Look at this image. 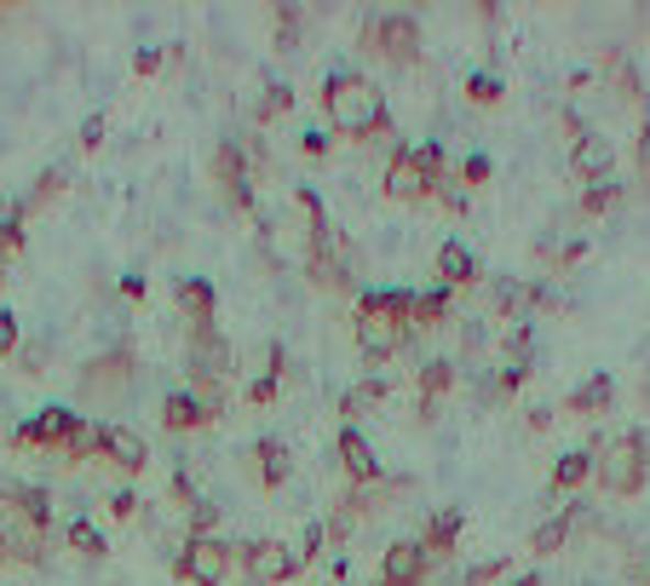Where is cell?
Listing matches in <instances>:
<instances>
[{
  "mask_svg": "<svg viewBox=\"0 0 650 586\" xmlns=\"http://www.w3.org/2000/svg\"><path fill=\"white\" fill-rule=\"evenodd\" d=\"M502 368H536V322H513L502 340Z\"/></svg>",
  "mask_w": 650,
  "mask_h": 586,
  "instance_id": "obj_29",
  "label": "cell"
},
{
  "mask_svg": "<svg viewBox=\"0 0 650 586\" xmlns=\"http://www.w3.org/2000/svg\"><path fill=\"white\" fill-rule=\"evenodd\" d=\"M329 150H334V133H329V126H306V133H299V156H306V162H322Z\"/></svg>",
  "mask_w": 650,
  "mask_h": 586,
  "instance_id": "obj_37",
  "label": "cell"
},
{
  "mask_svg": "<svg viewBox=\"0 0 650 586\" xmlns=\"http://www.w3.org/2000/svg\"><path fill=\"white\" fill-rule=\"evenodd\" d=\"M432 265H438V283H443V288H472V283L484 276V270H478V253H472L461 236H449V242L438 247Z\"/></svg>",
  "mask_w": 650,
  "mask_h": 586,
  "instance_id": "obj_22",
  "label": "cell"
},
{
  "mask_svg": "<svg viewBox=\"0 0 650 586\" xmlns=\"http://www.w3.org/2000/svg\"><path fill=\"white\" fill-rule=\"evenodd\" d=\"M507 98V87H502V75H489V69H472L466 75V104H478V110H495Z\"/></svg>",
  "mask_w": 650,
  "mask_h": 586,
  "instance_id": "obj_33",
  "label": "cell"
},
{
  "mask_svg": "<svg viewBox=\"0 0 650 586\" xmlns=\"http://www.w3.org/2000/svg\"><path fill=\"white\" fill-rule=\"evenodd\" d=\"M461 529H466V512H461V506H438V512L427 518V529H420V534H415V541H420V546H427V557H432V564H443V557H449V552H455V541H461Z\"/></svg>",
  "mask_w": 650,
  "mask_h": 586,
  "instance_id": "obj_21",
  "label": "cell"
},
{
  "mask_svg": "<svg viewBox=\"0 0 650 586\" xmlns=\"http://www.w3.org/2000/svg\"><path fill=\"white\" fill-rule=\"evenodd\" d=\"M386 397H392V379H386V374H368V379H357V386L340 397V414H345V425H357L368 409H381Z\"/></svg>",
  "mask_w": 650,
  "mask_h": 586,
  "instance_id": "obj_25",
  "label": "cell"
},
{
  "mask_svg": "<svg viewBox=\"0 0 650 586\" xmlns=\"http://www.w3.org/2000/svg\"><path fill=\"white\" fill-rule=\"evenodd\" d=\"M288 110H294V87H288V81H271V87L254 98V121H260V126H271L277 115H288Z\"/></svg>",
  "mask_w": 650,
  "mask_h": 586,
  "instance_id": "obj_32",
  "label": "cell"
},
{
  "mask_svg": "<svg viewBox=\"0 0 650 586\" xmlns=\"http://www.w3.org/2000/svg\"><path fill=\"white\" fill-rule=\"evenodd\" d=\"M645 586H650V570H645Z\"/></svg>",
  "mask_w": 650,
  "mask_h": 586,
  "instance_id": "obj_52",
  "label": "cell"
},
{
  "mask_svg": "<svg viewBox=\"0 0 650 586\" xmlns=\"http://www.w3.org/2000/svg\"><path fill=\"white\" fill-rule=\"evenodd\" d=\"M133 379H139V351L121 340L110 351L87 356L81 374H75V391H81V402H115V397L133 391Z\"/></svg>",
  "mask_w": 650,
  "mask_h": 586,
  "instance_id": "obj_7",
  "label": "cell"
},
{
  "mask_svg": "<svg viewBox=\"0 0 650 586\" xmlns=\"http://www.w3.org/2000/svg\"><path fill=\"white\" fill-rule=\"evenodd\" d=\"M12 363H18V374H46V363H53V340H23Z\"/></svg>",
  "mask_w": 650,
  "mask_h": 586,
  "instance_id": "obj_34",
  "label": "cell"
},
{
  "mask_svg": "<svg viewBox=\"0 0 650 586\" xmlns=\"http://www.w3.org/2000/svg\"><path fill=\"white\" fill-rule=\"evenodd\" d=\"M357 46L368 58H386L392 69H415L420 53H427V35H420V18L415 12H368Z\"/></svg>",
  "mask_w": 650,
  "mask_h": 586,
  "instance_id": "obj_5",
  "label": "cell"
},
{
  "mask_svg": "<svg viewBox=\"0 0 650 586\" xmlns=\"http://www.w3.org/2000/svg\"><path fill=\"white\" fill-rule=\"evenodd\" d=\"M507 570H513L507 557H489V564H472L461 586H495V581H507Z\"/></svg>",
  "mask_w": 650,
  "mask_h": 586,
  "instance_id": "obj_38",
  "label": "cell"
},
{
  "mask_svg": "<svg viewBox=\"0 0 650 586\" xmlns=\"http://www.w3.org/2000/svg\"><path fill=\"white\" fill-rule=\"evenodd\" d=\"M449 317H455V288H427L415 294V334H432V328H443Z\"/></svg>",
  "mask_w": 650,
  "mask_h": 586,
  "instance_id": "obj_26",
  "label": "cell"
},
{
  "mask_svg": "<svg viewBox=\"0 0 650 586\" xmlns=\"http://www.w3.org/2000/svg\"><path fill=\"white\" fill-rule=\"evenodd\" d=\"M322 541H329V529H322V523H306V541H299V557H306V564H317V557H322Z\"/></svg>",
  "mask_w": 650,
  "mask_h": 586,
  "instance_id": "obj_43",
  "label": "cell"
},
{
  "mask_svg": "<svg viewBox=\"0 0 650 586\" xmlns=\"http://www.w3.org/2000/svg\"><path fill=\"white\" fill-rule=\"evenodd\" d=\"M507 586H547V581H541V570H524V575H513Z\"/></svg>",
  "mask_w": 650,
  "mask_h": 586,
  "instance_id": "obj_50",
  "label": "cell"
},
{
  "mask_svg": "<svg viewBox=\"0 0 650 586\" xmlns=\"http://www.w3.org/2000/svg\"><path fill=\"white\" fill-rule=\"evenodd\" d=\"M553 425V409H530V431H547Z\"/></svg>",
  "mask_w": 650,
  "mask_h": 586,
  "instance_id": "obj_49",
  "label": "cell"
},
{
  "mask_svg": "<svg viewBox=\"0 0 650 586\" xmlns=\"http://www.w3.org/2000/svg\"><path fill=\"white\" fill-rule=\"evenodd\" d=\"M489 173H495V162L484 156V150H472V156L461 162V190H484V185H489Z\"/></svg>",
  "mask_w": 650,
  "mask_h": 586,
  "instance_id": "obj_36",
  "label": "cell"
},
{
  "mask_svg": "<svg viewBox=\"0 0 650 586\" xmlns=\"http://www.w3.org/2000/svg\"><path fill=\"white\" fill-rule=\"evenodd\" d=\"M455 379H461V363L455 356H427V363L415 368V386H420V420H432L438 414V402L455 391Z\"/></svg>",
  "mask_w": 650,
  "mask_h": 586,
  "instance_id": "obj_19",
  "label": "cell"
},
{
  "mask_svg": "<svg viewBox=\"0 0 650 586\" xmlns=\"http://www.w3.org/2000/svg\"><path fill=\"white\" fill-rule=\"evenodd\" d=\"M98 461H110V466H121L128 477H139L150 466L144 431H133L128 420H98Z\"/></svg>",
  "mask_w": 650,
  "mask_h": 586,
  "instance_id": "obj_13",
  "label": "cell"
},
{
  "mask_svg": "<svg viewBox=\"0 0 650 586\" xmlns=\"http://www.w3.org/2000/svg\"><path fill=\"white\" fill-rule=\"evenodd\" d=\"M634 162H639V173L650 178V104L639 110V144H634Z\"/></svg>",
  "mask_w": 650,
  "mask_h": 586,
  "instance_id": "obj_41",
  "label": "cell"
},
{
  "mask_svg": "<svg viewBox=\"0 0 650 586\" xmlns=\"http://www.w3.org/2000/svg\"><path fill=\"white\" fill-rule=\"evenodd\" d=\"M173 305H179V317L190 328H219V288L208 276H179L173 283Z\"/></svg>",
  "mask_w": 650,
  "mask_h": 586,
  "instance_id": "obj_17",
  "label": "cell"
},
{
  "mask_svg": "<svg viewBox=\"0 0 650 586\" xmlns=\"http://www.w3.org/2000/svg\"><path fill=\"white\" fill-rule=\"evenodd\" d=\"M162 64H167V53H162V46H139V58H133V69H139V75H156Z\"/></svg>",
  "mask_w": 650,
  "mask_h": 586,
  "instance_id": "obj_46",
  "label": "cell"
},
{
  "mask_svg": "<svg viewBox=\"0 0 650 586\" xmlns=\"http://www.w3.org/2000/svg\"><path fill=\"white\" fill-rule=\"evenodd\" d=\"M306 276L322 294H357V247L340 224H322L306 242Z\"/></svg>",
  "mask_w": 650,
  "mask_h": 586,
  "instance_id": "obj_6",
  "label": "cell"
},
{
  "mask_svg": "<svg viewBox=\"0 0 650 586\" xmlns=\"http://www.w3.org/2000/svg\"><path fill=\"white\" fill-rule=\"evenodd\" d=\"M570 173H576L582 185H605V178H616V139L587 133L582 144H570Z\"/></svg>",
  "mask_w": 650,
  "mask_h": 586,
  "instance_id": "obj_18",
  "label": "cell"
},
{
  "mask_svg": "<svg viewBox=\"0 0 650 586\" xmlns=\"http://www.w3.org/2000/svg\"><path fill=\"white\" fill-rule=\"evenodd\" d=\"M449 185V156H443V144L427 139V144H397L392 150V162H386V196L392 201H438V190Z\"/></svg>",
  "mask_w": 650,
  "mask_h": 586,
  "instance_id": "obj_3",
  "label": "cell"
},
{
  "mask_svg": "<svg viewBox=\"0 0 650 586\" xmlns=\"http://www.w3.org/2000/svg\"><path fill=\"white\" fill-rule=\"evenodd\" d=\"M64 541H69V552L75 557H87V564H104L110 557V546H104V534H98L87 518H69V529H64Z\"/></svg>",
  "mask_w": 650,
  "mask_h": 586,
  "instance_id": "obj_30",
  "label": "cell"
},
{
  "mask_svg": "<svg viewBox=\"0 0 650 586\" xmlns=\"http://www.w3.org/2000/svg\"><path fill=\"white\" fill-rule=\"evenodd\" d=\"M593 483L610 500H634L650 483V438H645V431H621V438H610L605 449H598Z\"/></svg>",
  "mask_w": 650,
  "mask_h": 586,
  "instance_id": "obj_4",
  "label": "cell"
},
{
  "mask_svg": "<svg viewBox=\"0 0 650 586\" xmlns=\"http://www.w3.org/2000/svg\"><path fill=\"white\" fill-rule=\"evenodd\" d=\"M334 454H340V472L352 477V489H374V483H386V466L374 461V443L363 438V425H340Z\"/></svg>",
  "mask_w": 650,
  "mask_h": 586,
  "instance_id": "obj_14",
  "label": "cell"
},
{
  "mask_svg": "<svg viewBox=\"0 0 650 586\" xmlns=\"http://www.w3.org/2000/svg\"><path fill=\"white\" fill-rule=\"evenodd\" d=\"M605 69H610L621 104H639V110H645V75L628 64V53H616V46H610V53H605Z\"/></svg>",
  "mask_w": 650,
  "mask_h": 586,
  "instance_id": "obj_27",
  "label": "cell"
},
{
  "mask_svg": "<svg viewBox=\"0 0 650 586\" xmlns=\"http://www.w3.org/2000/svg\"><path fill=\"white\" fill-rule=\"evenodd\" d=\"M208 173H213V185L224 196V208H231V213H254V167H247L242 139H219Z\"/></svg>",
  "mask_w": 650,
  "mask_h": 586,
  "instance_id": "obj_10",
  "label": "cell"
},
{
  "mask_svg": "<svg viewBox=\"0 0 650 586\" xmlns=\"http://www.w3.org/2000/svg\"><path fill=\"white\" fill-rule=\"evenodd\" d=\"M271 23H277V35H271V46L277 53H294L299 35H306V12L294 7V0H271Z\"/></svg>",
  "mask_w": 650,
  "mask_h": 586,
  "instance_id": "obj_28",
  "label": "cell"
},
{
  "mask_svg": "<svg viewBox=\"0 0 650 586\" xmlns=\"http://www.w3.org/2000/svg\"><path fill=\"white\" fill-rule=\"evenodd\" d=\"M98 144H104V110H92L81 121V150H98Z\"/></svg>",
  "mask_w": 650,
  "mask_h": 586,
  "instance_id": "obj_45",
  "label": "cell"
},
{
  "mask_svg": "<svg viewBox=\"0 0 650 586\" xmlns=\"http://www.w3.org/2000/svg\"><path fill=\"white\" fill-rule=\"evenodd\" d=\"M190 534H219V506H213V500H202V506L190 512Z\"/></svg>",
  "mask_w": 650,
  "mask_h": 586,
  "instance_id": "obj_42",
  "label": "cell"
},
{
  "mask_svg": "<svg viewBox=\"0 0 650 586\" xmlns=\"http://www.w3.org/2000/svg\"><path fill=\"white\" fill-rule=\"evenodd\" d=\"M322 110H329V133L334 139H386L392 133V110H386V92L357 69H334L322 81Z\"/></svg>",
  "mask_w": 650,
  "mask_h": 586,
  "instance_id": "obj_1",
  "label": "cell"
},
{
  "mask_svg": "<svg viewBox=\"0 0 650 586\" xmlns=\"http://www.w3.org/2000/svg\"><path fill=\"white\" fill-rule=\"evenodd\" d=\"M121 299H144V276H121Z\"/></svg>",
  "mask_w": 650,
  "mask_h": 586,
  "instance_id": "obj_48",
  "label": "cell"
},
{
  "mask_svg": "<svg viewBox=\"0 0 650 586\" xmlns=\"http://www.w3.org/2000/svg\"><path fill=\"white\" fill-rule=\"evenodd\" d=\"M185 368H190V386H224V374H231V340L219 328H190Z\"/></svg>",
  "mask_w": 650,
  "mask_h": 586,
  "instance_id": "obj_11",
  "label": "cell"
},
{
  "mask_svg": "<svg viewBox=\"0 0 650 586\" xmlns=\"http://www.w3.org/2000/svg\"><path fill=\"white\" fill-rule=\"evenodd\" d=\"M87 425H92L87 414L64 409V402H46L41 414H30V420H23V425L12 431V449H53V454H64Z\"/></svg>",
  "mask_w": 650,
  "mask_h": 586,
  "instance_id": "obj_9",
  "label": "cell"
},
{
  "mask_svg": "<svg viewBox=\"0 0 650 586\" xmlns=\"http://www.w3.org/2000/svg\"><path fill=\"white\" fill-rule=\"evenodd\" d=\"M236 564V546L224 541V534H190L173 557V581H190V586H224Z\"/></svg>",
  "mask_w": 650,
  "mask_h": 586,
  "instance_id": "obj_8",
  "label": "cell"
},
{
  "mask_svg": "<svg viewBox=\"0 0 650 586\" xmlns=\"http://www.w3.org/2000/svg\"><path fill=\"white\" fill-rule=\"evenodd\" d=\"M593 466H598L593 449H564L559 461H553L547 489H553V495H576V489H587V483H593Z\"/></svg>",
  "mask_w": 650,
  "mask_h": 586,
  "instance_id": "obj_23",
  "label": "cell"
},
{
  "mask_svg": "<svg viewBox=\"0 0 650 586\" xmlns=\"http://www.w3.org/2000/svg\"><path fill=\"white\" fill-rule=\"evenodd\" d=\"M242 461H247V477H254L265 495H271V489H283V483L294 477V454H288L283 438H254Z\"/></svg>",
  "mask_w": 650,
  "mask_h": 586,
  "instance_id": "obj_16",
  "label": "cell"
},
{
  "mask_svg": "<svg viewBox=\"0 0 650 586\" xmlns=\"http://www.w3.org/2000/svg\"><path fill=\"white\" fill-rule=\"evenodd\" d=\"M277 379H254V386H247V402H260V409H271V402H277Z\"/></svg>",
  "mask_w": 650,
  "mask_h": 586,
  "instance_id": "obj_47",
  "label": "cell"
},
{
  "mask_svg": "<svg viewBox=\"0 0 650 586\" xmlns=\"http://www.w3.org/2000/svg\"><path fill=\"white\" fill-rule=\"evenodd\" d=\"M23 334H18V317L12 311H0V356H18Z\"/></svg>",
  "mask_w": 650,
  "mask_h": 586,
  "instance_id": "obj_44",
  "label": "cell"
},
{
  "mask_svg": "<svg viewBox=\"0 0 650 586\" xmlns=\"http://www.w3.org/2000/svg\"><path fill=\"white\" fill-rule=\"evenodd\" d=\"M576 518H582V506H559L553 518H541V523L530 529V552H536V557L564 552V546H570V534H576Z\"/></svg>",
  "mask_w": 650,
  "mask_h": 586,
  "instance_id": "obj_24",
  "label": "cell"
},
{
  "mask_svg": "<svg viewBox=\"0 0 650 586\" xmlns=\"http://www.w3.org/2000/svg\"><path fill=\"white\" fill-rule=\"evenodd\" d=\"M236 564L254 575V586H288L299 570H306V557L288 552L283 541H247V546H236Z\"/></svg>",
  "mask_w": 650,
  "mask_h": 586,
  "instance_id": "obj_12",
  "label": "cell"
},
{
  "mask_svg": "<svg viewBox=\"0 0 650 586\" xmlns=\"http://www.w3.org/2000/svg\"><path fill=\"white\" fill-rule=\"evenodd\" d=\"M0 564H12V534L0 529Z\"/></svg>",
  "mask_w": 650,
  "mask_h": 586,
  "instance_id": "obj_51",
  "label": "cell"
},
{
  "mask_svg": "<svg viewBox=\"0 0 650 586\" xmlns=\"http://www.w3.org/2000/svg\"><path fill=\"white\" fill-rule=\"evenodd\" d=\"M260 379H277V386L288 379V345L283 340H265V374Z\"/></svg>",
  "mask_w": 650,
  "mask_h": 586,
  "instance_id": "obj_39",
  "label": "cell"
},
{
  "mask_svg": "<svg viewBox=\"0 0 650 586\" xmlns=\"http://www.w3.org/2000/svg\"><path fill=\"white\" fill-rule=\"evenodd\" d=\"M64 185H69V173H64V167H46V173L35 178V190L23 196V201H30V213H35V208H46L53 196H64Z\"/></svg>",
  "mask_w": 650,
  "mask_h": 586,
  "instance_id": "obj_35",
  "label": "cell"
},
{
  "mask_svg": "<svg viewBox=\"0 0 650 586\" xmlns=\"http://www.w3.org/2000/svg\"><path fill=\"white\" fill-rule=\"evenodd\" d=\"M352 340L368 363H392L415 340V294L409 288H357Z\"/></svg>",
  "mask_w": 650,
  "mask_h": 586,
  "instance_id": "obj_2",
  "label": "cell"
},
{
  "mask_svg": "<svg viewBox=\"0 0 650 586\" xmlns=\"http://www.w3.org/2000/svg\"><path fill=\"white\" fill-rule=\"evenodd\" d=\"M564 409H570V414H582V420H605V414L616 409V374H605V368L587 374L582 386L564 397Z\"/></svg>",
  "mask_w": 650,
  "mask_h": 586,
  "instance_id": "obj_20",
  "label": "cell"
},
{
  "mask_svg": "<svg viewBox=\"0 0 650 586\" xmlns=\"http://www.w3.org/2000/svg\"><path fill=\"white\" fill-rule=\"evenodd\" d=\"M621 196H628V185H621V178L587 185V190H582V219H605L610 208H621Z\"/></svg>",
  "mask_w": 650,
  "mask_h": 586,
  "instance_id": "obj_31",
  "label": "cell"
},
{
  "mask_svg": "<svg viewBox=\"0 0 650 586\" xmlns=\"http://www.w3.org/2000/svg\"><path fill=\"white\" fill-rule=\"evenodd\" d=\"M139 506H144V500H139L133 489H115V495H110V518H115V523H133Z\"/></svg>",
  "mask_w": 650,
  "mask_h": 586,
  "instance_id": "obj_40",
  "label": "cell"
},
{
  "mask_svg": "<svg viewBox=\"0 0 650 586\" xmlns=\"http://www.w3.org/2000/svg\"><path fill=\"white\" fill-rule=\"evenodd\" d=\"M213 420H219V409L202 391H190V386H173L162 397V425L173 431V438H185V431H208Z\"/></svg>",
  "mask_w": 650,
  "mask_h": 586,
  "instance_id": "obj_15",
  "label": "cell"
}]
</instances>
